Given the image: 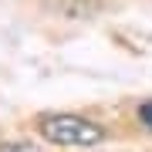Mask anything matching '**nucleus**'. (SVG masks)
Wrapping results in <instances>:
<instances>
[{
  "instance_id": "2",
  "label": "nucleus",
  "mask_w": 152,
  "mask_h": 152,
  "mask_svg": "<svg viewBox=\"0 0 152 152\" xmlns=\"http://www.w3.org/2000/svg\"><path fill=\"white\" fill-rule=\"evenodd\" d=\"M0 152H37V149L27 145V142H4V145H0Z\"/></svg>"
},
{
  "instance_id": "3",
  "label": "nucleus",
  "mask_w": 152,
  "mask_h": 152,
  "mask_svg": "<svg viewBox=\"0 0 152 152\" xmlns=\"http://www.w3.org/2000/svg\"><path fill=\"white\" fill-rule=\"evenodd\" d=\"M139 118H142V122H145L149 129H152V102H149V105H142V108H139Z\"/></svg>"
},
{
  "instance_id": "1",
  "label": "nucleus",
  "mask_w": 152,
  "mask_h": 152,
  "mask_svg": "<svg viewBox=\"0 0 152 152\" xmlns=\"http://www.w3.org/2000/svg\"><path fill=\"white\" fill-rule=\"evenodd\" d=\"M37 132L44 139L51 142V145H98V142L105 139V129L95 122L81 118V115H44V118L37 122Z\"/></svg>"
}]
</instances>
